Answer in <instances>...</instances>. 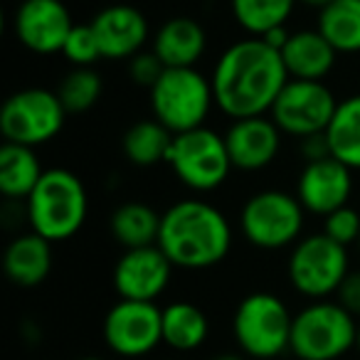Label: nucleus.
Listing matches in <instances>:
<instances>
[{"label": "nucleus", "instance_id": "nucleus-6", "mask_svg": "<svg viewBox=\"0 0 360 360\" xmlns=\"http://www.w3.org/2000/svg\"><path fill=\"white\" fill-rule=\"evenodd\" d=\"M294 316L286 304L269 291H255L245 296L235 309L232 333L250 358L269 360L291 348Z\"/></svg>", "mask_w": 360, "mask_h": 360}, {"label": "nucleus", "instance_id": "nucleus-30", "mask_svg": "<svg viewBox=\"0 0 360 360\" xmlns=\"http://www.w3.org/2000/svg\"><path fill=\"white\" fill-rule=\"evenodd\" d=\"M323 235H328L330 240H335L343 247L358 242L360 240V212L348 205L330 212L323 222Z\"/></svg>", "mask_w": 360, "mask_h": 360}, {"label": "nucleus", "instance_id": "nucleus-34", "mask_svg": "<svg viewBox=\"0 0 360 360\" xmlns=\"http://www.w3.org/2000/svg\"><path fill=\"white\" fill-rule=\"evenodd\" d=\"M299 3H304V6H309V8H319V11H323V8L330 6L333 0H299Z\"/></svg>", "mask_w": 360, "mask_h": 360}, {"label": "nucleus", "instance_id": "nucleus-15", "mask_svg": "<svg viewBox=\"0 0 360 360\" xmlns=\"http://www.w3.org/2000/svg\"><path fill=\"white\" fill-rule=\"evenodd\" d=\"M353 193V175L350 168L335 160L333 155L321 160H309L296 183V198L311 215L328 217L330 212L348 205Z\"/></svg>", "mask_w": 360, "mask_h": 360}, {"label": "nucleus", "instance_id": "nucleus-32", "mask_svg": "<svg viewBox=\"0 0 360 360\" xmlns=\"http://www.w3.org/2000/svg\"><path fill=\"white\" fill-rule=\"evenodd\" d=\"M338 296H340L338 304H343L345 309H348L350 314L355 316V319H360V269L358 271H350V274L345 276V281H343V286H340Z\"/></svg>", "mask_w": 360, "mask_h": 360}, {"label": "nucleus", "instance_id": "nucleus-28", "mask_svg": "<svg viewBox=\"0 0 360 360\" xmlns=\"http://www.w3.org/2000/svg\"><path fill=\"white\" fill-rule=\"evenodd\" d=\"M62 106L67 114H84L99 101L101 96V77L91 67H75L70 75L62 79L57 89Z\"/></svg>", "mask_w": 360, "mask_h": 360}, {"label": "nucleus", "instance_id": "nucleus-12", "mask_svg": "<svg viewBox=\"0 0 360 360\" xmlns=\"http://www.w3.org/2000/svg\"><path fill=\"white\" fill-rule=\"evenodd\" d=\"M104 340L124 358L148 355L163 343V309L153 301L121 299L104 319Z\"/></svg>", "mask_w": 360, "mask_h": 360}, {"label": "nucleus", "instance_id": "nucleus-10", "mask_svg": "<svg viewBox=\"0 0 360 360\" xmlns=\"http://www.w3.org/2000/svg\"><path fill=\"white\" fill-rule=\"evenodd\" d=\"M65 116L67 109L62 106L57 91L32 86L8 96L0 111V134L6 143L35 148L60 134Z\"/></svg>", "mask_w": 360, "mask_h": 360}, {"label": "nucleus", "instance_id": "nucleus-38", "mask_svg": "<svg viewBox=\"0 0 360 360\" xmlns=\"http://www.w3.org/2000/svg\"><path fill=\"white\" fill-rule=\"evenodd\" d=\"M358 247H360V240H358Z\"/></svg>", "mask_w": 360, "mask_h": 360}, {"label": "nucleus", "instance_id": "nucleus-1", "mask_svg": "<svg viewBox=\"0 0 360 360\" xmlns=\"http://www.w3.org/2000/svg\"><path fill=\"white\" fill-rule=\"evenodd\" d=\"M217 109L232 121L264 116L289 82L281 52L262 37L230 45L210 77Z\"/></svg>", "mask_w": 360, "mask_h": 360}, {"label": "nucleus", "instance_id": "nucleus-29", "mask_svg": "<svg viewBox=\"0 0 360 360\" xmlns=\"http://www.w3.org/2000/svg\"><path fill=\"white\" fill-rule=\"evenodd\" d=\"M62 55L75 67H91L96 60H104L99 50V40H96L94 27L91 25L72 27L70 37H67L65 47H62Z\"/></svg>", "mask_w": 360, "mask_h": 360}, {"label": "nucleus", "instance_id": "nucleus-8", "mask_svg": "<svg viewBox=\"0 0 360 360\" xmlns=\"http://www.w3.org/2000/svg\"><path fill=\"white\" fill-rule=\"evenodd\" d=\"M304 215L306 210L296 195L284 191H262L242 207L240 230L245 240L259 250H281L299 242Z\"/></svg>", "mask_w": 360, "mask_h": 360}, {"label": "nucleus", "instance_id": "nucleus-17", "mask_svg": "<svg viewBox=\"0 0 360 360\" xmlns=\"http://www.w3.org/2000/svg\"><path fill=\"white\" fill-rule=\"evenodd\" d=\"M225 143L232 168L262 170L279 153L281 131L266 116H252V119L232 121L225 134Z\"/></svg>", "mask_w": 360, "mask_h": 360}, {"label": "nucleus", "instance_id": "nucleus-9", "mask_svg": "<svg viewBox=\"0 0 360 360\" xmlns=\"http://www.w3.org/2000/svg\"><path fill=\"white\" fill-rule=\"evenodd\" d=\"M165 163H170L183 186L198 193L220 188L232 170L225 136H217L205 126L175 136Z\"/></svg>", "mask_w": 360, "mask_h": 360}, {"label": "nucleus", "instance_id": "nucleus-3", "mask_svg": "<svg viewBox=\"0 0 360 360\" xmlns=\"http://www.w3.org/2000/svg\"><path fill=\"white\" fill-rule=\"evenodd\" d=\"M89 210L84 183L67 168H50L25 200L32 232L47 242H65L82 230Z\"/></svg>", "mask_w": 360, "mask_h": 360}, {"label": "nucleus", "instance_id": "nucleus-13", "mask_svg": "<svg viewBox=\"0 0 360 360\" xmlns=\"http://www.w3.org/2000/svg\"><path fill=\"white\" fill-rule=\"evenodd\" d=\"M72 27L75 22L62 0H22L13 18L15 37L37 55L62 52Z\"/></svg>", "mask_w": 360, "mask_h": 360}, {"label": "nucleus", "instance_id": "nucleus-5", "mask_svg": "<svg viewBox=\"0 0 360 360\" xmlns=\"http://www.w3.org/2000/svg\"><path fill=\"white\" fill-rule=\"evenodd\" d=\"M358 326L343 304L314 301L294 316L289 350L299 360H338L358 345Z\"/></svg>", "mask_w": 360, "mask_h": 360}, {"label": "nucleus", "instance_id": "nucleus-27", "mask_svg": "<svg viewBox=\"0 0 360 360\" xmlns=\"http://www.w3.org/2000/svg\"><path fill=\"white\" fill-rule=\"evenodd\" d=\"M230 6L242 30L255 37H264L266 32L284 27L296 0H230Z\"/></svg>", "mask_w": 360, "mask_h": 360}, {"label": "nucleus", "instance_id": "nucleus-20", "mask_svg": "<svg viewBox=\"0 0 360 360\" xmlns=\"http://www.w3.org/2000/svg\"><path fill=\"white\" fill-rule=\"evenodd\" d=\"M52 242H47L45 237L35 235H20L8 245L6 257H3V266L6 274L13 284L18 286H37L47 279L52 269Z\"/></svg>", "mask_w": 360, "mask_h": 360}, {"label": "nucleus", "instance_id": "nucleus-22", "mask_svg": "<svg viewBox=\"0 0 360 360\" xmlns=\"http://www.w3.org/2000/svg\"><path fill=\"white\" fill-rule=\"evenodd\" d=\"M207 316L188 301H175L163 309V343L178 353L198 350L207 338Z\"/></svg>", "mask_w": 360, "mask_h": 360}, {"label": "nucleus", "instance_id": "nucleus-21", "mask_svg": "<svg viewBox=\"0 0 360 360\" xmlns=\"http://www.w3.org/2000/svg\"><path fill=\"white\" fill-rule=\"evenodd\" d=\"M40 158L30 146L3 143L0 148V193L8 200H27L42 178Z\"/></svg>", "mask_w": 360, "mask_h": 360}, {"label": "nucleus", "instance_id": "nucleus-16", "mask_svg": "<svg viewBox=\"0 0 360 360\" xmlns=\"http://www.w3.org/2000/svg\"><path fill=\"white\" fill-rule=\"evenodd\" d=\"M99 40L104 60H131L148 42V20L134 6H109L99 11L89 22Z\"/></svg>", "mask_w": 360, "mask_h": 360}, {"label": "nucleus", "instance_id": "nucleus-26", "mask_svg": "<svg viewBox=\"0 0 360 360\" xmlns=\"http://www.w3.org/2000/svg\"><path fill=\"white\" fill-rule=\"evenodd\" d=\"M175 136L158 121H139L124 134V153L134 165L148 168L160 160H168Z\"/></svg>", "mask_w": 360, "mask_h": 360}, {"label": "nucleus", "instance_id": "nucleus-23", "mask_svg": "<svg viewBox=\"0 0 360 360\" xmlns=\"http://www.w3.org/2000/svg\"><path fill=\"white\" fill-rule=\"evenodd\" d=\"M111 235L126 250L150 247L158 242L160 215L146 202H124L111 212Z\"/></svg>", "mask_w": 360, "mask_h": 360}, {"label": "nucleus", "instance_id": "nucleus-19", "mask_svg": "<svg viewBox=\"0 0 360 360\" xmlns=\"http://www.w3.org/2000/svg\"><path fill=\"white\" fill-rule=\"evenodd\" d=\"M205 47V30L193 18H170L153 37V52L165 67H195Z\"/></svg>", "mask_w": 360, "mask_h": 360}, {"label": "nucleus", "instance_id": "nucleus-18", "mask_svg": "<svg viewBox=\"0 0 360 360\" xmlns=\"http://www.w3.org/2000/svg\"><path fill=\"white\" fill-rule=\"evenodd\" d=\"M338 52L319 30L291 32L289 42L281 50V60L289 72V79L323 82V77L333 70Z\"/></svg>", "mask_w": 360, "mask_h": 360}, {"label": "nucleus", "instance_id": "nucleus-2", "mask_svg": "<svg viewBox=\"0 0 360 360\" xmlns=\"http://www.w3.org/2000/svg\"><path fill=\"white\" fill-rule=\"evenodd\" d=\"M155 245L180 269H210L232 247V227L222 210L205 200H180L160 215Z\"/></svg>", "mask_w": 360, "mask_h": 360}, {"label": "nucleus", "instance_id": "nucleus-11", "mask_svg": "<svg viewBox=\"0 0 360 360\" xmlns=\"http://www.w3.org/2000/svg\"><path fill=\"white\" fill-rule=\"evenodd\" d=\"M335 109L338 101L323 82L289 79L269 114L281 134L309 139L326 134Z\"/></svg>", "mask_w": 360, "mask_h": 360}, {"label": "nucleus", "instance_id": "nucleus-14", "mask_svg": "<svg viewBox=\"0 0 360 360\" xmlns=\"http://www.w3.org/2000/svg\"><path fill=\"white\" fill-rule=\"evenodd\" d=\"M173 262L158 245L126 250L114 266V289L121 299L155 301L165 291Z\"/></svg>", "mask_w": 360, "mask_h": 360}, {"label": "nucleus", "instance_id": "nucleus-31", "mask_svg": "<svg viewBox=\"0 0 360 360\" xmlns=\"http://www.w3.org/2000/svg\"><path fill=\"white\" fill-rule=\"evenodd\" d=\"M163 72H165V65L158 60V55H155L153 50L139 52V55L129 60V75H131V82H134V84L153 89V84L160 79Z\"/></svg>", "mask_w": 360, "mask_h": 360}, {"label": "nucleus", "instance_id": "nucleus-37", "mask_svg": "<svg viewBox=\"0 0 360 360\" xmlns=\"http://www.w3.org/2000/svg\"><path fill=\"white\" fill-rule=\"evenodd\" d=\"M358 350H360V326H358Z\"/></svg>", "mask_w": 360, "mask_h": 360}, {"label": "nucleus", "instance_id": "nucleus-36", "mask_svg": "<svg viewBox=\"0 0 360 360\" xmlns=\"http://www.w3.org/2000/svg\"><path fill=\"white\" fill-rule=\"evenodd\" d=\"M82 360H104V358H94V355H91V358H82Z\"/></svg>", "mask_w": 360, "mask_h": 360}, {"label": "nucleus", "instance_id": "nucleus-25", "mask_svg": "<svg viewBox=\"0 0 360 360\" xmlns=\"http://www.w3.org/2000/svg\"><path fill=\"white\" fill-rule=\"evenodd\" d=\"M316 30L335 52H360V0H333L319 13Z\"/></svg>", "mask_w": 360, "mask_h": 360}, {"label": "nucleus", "instance_id": "nucleus-35", "mask_svg": "<svg viewBox=\"0 0 360 360\" xmlns=\"http://www.w3.org/2000/svg\"><path fill=\"white\" fill-rule=\"evenodd\" d=\"M215 360H245V358H240V355H220V358H215Z\"/></svg>", "mask_w": 360, "mask_h": 360}, {"label": "nucleus", "instance_id": "nucleus-24", "mask_svg": "<svg viewBox=\"0 0 360 360\" xmlns=\"http://www.w3.org/2000/svg\"><path fill=\"white\" fill-rule=\"evenodd\" d=\"M326 139L335 160L350 170H360V94L338 101V109L326 129Z\"/></svg>", "mask_w": 360, "mask_h": 360}, {"label": "nucleus", "instance_id": "nucleus-4", "mask_svg": "<svg viewBox=\"0 0 360 360\" xmlns=\"http://www.w3.org/2000/svg\"><path fill=\"white\" fill-rule=\"evenodd\" d=\"M215 104L212 82L195 67H165L150 89V109L173 136L200 129Z\"/></svg>", "mask_w": 360, "mask_h": 360}, {"label": "nucleus", "instance_id": "nucleus-7", "mask_svg": "<svg viewBox=\"0 0 360 360\" xmlns=\"http://www.w3.org/2000/svg\"><path fill=\"white\" fill-rule=\"evenodd\" d=\"M289 281L306 299L323 301L340 291L348 271V252L328 235H309L294 245L289 255Z\"/></svg>", "mask_w": 360, "mask_h": 360}, {"label": "nucleus", "instance_id": "nucleus-33", "mask_svg": "<svg viewBox=\"0 0 360 360\" xmlns=\"http://www.w3.org/2000/svg\"><path fill=\"white\" fill-rule=\"evenodd\" d=\"M304 155H306V163H309V160L328 158V155H330V146H328V139H326V134L309 136V139H304Z\"/></svg>", "mask_w": 360, "mask_h": 360}]
</instances>
